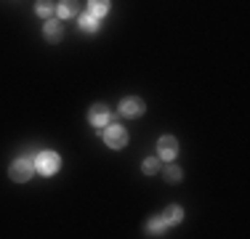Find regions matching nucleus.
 <instances>
[{"instance_id": "nucleus-1", "label": "nucleus", "mask_w": 250, "mask_h": 239, "mask_svg": "<svg viewBox=\"0 0 250 239\" xmlns=\"http://www.w3.org/2000/svg\"><path fill=\"white\" fill-rule=\"evenodd\" d=\"M32 173H35V162L29 157H21V159H16L14 165H11V170H8V176L14 178L16 183H24L32 178Z\"/></svg>"}, {"instance_id": "nucleus-2", "label": "nucleus", "mask_w": 250, "mask_h": 239, "mask_svg": "<svg viewBox=\"0 0 250 239\" xmlns=\"http://www.w3.org/2000/svg\"><path fill=\"white\" fill-rule=\"evenodd\" d=\"M59 154L56 152H40L38 159H35V170L43 173V176H53V173L59 170Z\"/></svg>"}, {"instance_id": "nucleus-3", "label": "nucleus", "mask_w": 250, "mask_h": 239, "mask_svg": "<svg viewBox=\"0 0 250 239\" xmlns=\"http://www.w3.org/2000/svg\"><path fill=\"white\" fill-rule=\"evenodd\" d=\"M104 141L109 149H123L125 143H128V130L120 128V125H109L104 133Z\"/></svg>"}, {"instance_id": "nucleus-4", "label": "nucleus", "mask_w": 250, "mask_h": 239, "mask_svg": "<svg viewBox=\"0 0 250 239\" xmlns=\"http://www.w3.org/2000/svg\"><path fill=\"white\" fill-rule=\"evenodd\" d=\"M120 115H125V117H141V115H144V101L136 99V96L123 99L120 101Z\"/></svg>"}, {"instance_id": "nucleus-5", "label": "nucleus", "mask_w": 250, "mask_h": 239, "mask_svg": "<svg viewBox=\"0 0 250 239\" xmlns=\"http://www.w3.org/2000/svg\"><path fill=\"white\" fill-rule=\"evenodd\" d=\"M157 149H160V157L163 159H173L178 154V141L173 136H163V139L157 141Z\"/></svg>"}, {"instance_id": "nucleus-6", "label": "nucleus", "mask_w": 250, "mask_h": 239, "mask_svg": "<svg viewBox=\"0 0 250 239\" xmlns=\"http://www.w3.org/2000/svg\"><path fill=\"white\" fill-rule=\"evenodd\" d=\"M88 120H91L96 128H104V125L112 120V112L106 109L104 104H96V106H91V115H88Z\"/></svg>"}, {"instance_id": "nucleus-7", "label": "nucleus", "mask_w": 250, "mask_h": 239, "mask_svg": "<svg viewBox=\"0 0 250 239\" xmlns=\"http://www.w3.org/2000/svg\"><path fill=\"white\" fill-rule=\"evenodd\" d=\"M163 220H165V226H176V223H181L184 220V213H181V207L178 205H170L168 210H165V215H163Z\"/></svg>"}, {"instance_id": "nucleus-8", "label": "nucleus", "mask_w": 250, "mask_h": 239, "mask_svg": "<svg viewBox=\"0 0 250 239\" xmlns=\"http://www.w3.org/2000/svg\"><path fill=\"white\" fill-rule=\"evenodd\" d=\"M43 35L51 40V43H59V40H62V24H59V21H48L43 27Z\"/></svg>"}, {"instance_id": "nucleus-9", "label": "nucleus", "mask_w": 250, "mask_h": 239, "mask_svg": "<svg viewBox=\"0 0 250 239\" xmlns=\"http://www.w3.org/2000/svg\"><path fill=\"white\" fill-rule=\"evenodd\" d=\"M146 234L163 237L165 234V220L163 218H149V220H146Z\"/></svg>"}, {"instance_id": "nucleus-10", "label": "nucleus", "mask_w": 250, "mask_h": 239, "mask_svg": "<svg viewBox=\"0 0 250 239\" xmlns=\"http://www.w3.org/2000/svg\"><path fill=\"white\" fill-rule=\"evenodd\" d=\"M88 5H91V14L96 16V19L109 14V0H88Z\"/></svg>"}, {"instance_id": "nucleus-11", "label": "nucleus", "mask_w": 250, "mask_h": 239, "mask_svg": "<svg viewBox=\"0 0 250 239\" xmlns=\"http://www.w3.org/2000/svg\"><path fill=\"white\" fill-rule=\"evenodd\" d=\"M77 14V0H62L59 3V16L62 19H69V16Z\"/></svg>"}, {"instance_id": "nucleus-12", "label": "nucleus", "mask_w": 250, "mask_h": 239, "mask_svg": "<svg viewBox=\"0 0 250 239\" xmlns=\"http://www.w3.org/2000/svg\"><path fill=\"white\" fill-rule=\"evenodd\" d=\"M80 29H83V32H96V29H99V21H96V16H93V14H88V16H80Z\"/></svg>"}, {"instance_id": "nucleus-13", "label": "nucleus", "mask_w": 250, "mask_h": 239, "mask_svg": "<svg viewBox=\"0 0 250 239\" xmlns=\"http://www.w3.org/2000/svg\"><path fill=\"white\" fill-rule=\"evenodd\" d=\"M163 176H165V181H168V183H178V181H181V167L168 165V167H165Z\"/></svg>"}, {"instance_id": "nucleus-14", "label": "nucleus", "mask_w": 250, "mask_h": 239, "mask_svg": "<svg viewBox=\"0 0 250 239\" xmlns=\"http://www.w3.org/2000/svg\"><path fill=\"white\" fill-rule=\"evenodd\" d=\"M35 11H38V16H51L53 14V5H51V0H38V5H35Z\"/></svg>"}, {"instance_id": "nucleus-15", "label": "nucleus", "mask_w": 250, "mask_h": 239, "mask_svg": "<svg viewBox=\"0 0 250 239\" xmlns=\"http://www.w3.org/2000/svg\"><path fill=\"white\" fill-rule=\"evenodd\" d=\"M157 159H154V157H149V159H146V162L144 165H141V170H144L146 173V176H152V173H157Z\"/></svg>"}]
</instances>
